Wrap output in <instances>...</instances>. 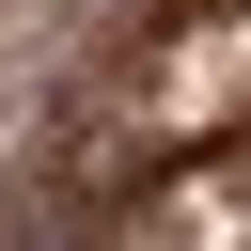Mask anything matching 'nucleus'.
<instances>
[{"instance_id": "f257e3e1", "label": "nucleus", "mask_w": 251, "mask_h": 251, "mask_svg": "<svg viewBox=\"0 0 251 251\" xmlns=\"http://www.w3.org/2000/svg\"><path fill=\"white\" fill-rule=\"evenodd\" d=\"M0 173L78 188L110 251H251V0H110Z\"/></svg>"}]
</instances>
